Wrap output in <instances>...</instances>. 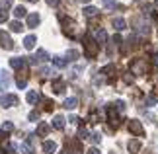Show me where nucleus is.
<instances>
[{
	"instance_id": "nucleus-1",
	"label": "nucleus",
	"mask_w": 158,
	"mask_h": 154,
	"mask_svg": "<svg viewBox=\"0 0 158 154\" xmlns=\"http://www.w3.org/2000/svg\"><path fill=\"white\" fill-rule=\"evenodd\" d=\"M84 51H86L88 59H94L96 55H98V41L92 39L90 35H86V37H84Z\"/></svg>"
},
{
	"instance_id": "nucleus-2",
	"label": "nucleus",
	"mask_w": 158,
	"mask_h": 154,
	"mask_svg": "<svg viewBox=\"0 0 158 154\" xmlns=\"http://www.w3.org/2000/svg\"><path fill=\"white\" fill-rule=\"evenodd\" d=\"M60 23H63V31L69 35V37H72V35H74L76 22H74V20H70V18H66V16H60Z\"/></svg>"
},
{
	"instance_id": "nucleus-3",
	"label": "nucleus",
	"mask_w": 158,
	"mask_h": 154,
	"mask_svg": "<svg viewBox=\"0 0 158 154\" xmlns=\"http://www.w3.org/2000/svg\"><path fill=\"white\" fill-rule=\"evenodd\" d=\"M131 70H133V74H147L148 66H147V63H144L143 59H135L131 63Z\"/></svg>"
},
{
	"instance_id": "nucleus-4",
	"label": "nucleus",
	"mask_w": 158,
	"mask_h": 154,
	"mask_svg": "<svg viewBox=\"0 0 158 154\" xmlns=\"http://www.w3.org/2000/svg\"><path fill=\"white\" fill-rule=\"evenodd\" d=\"M0 106H2V107H14V106H18V96H14V94L0 96Z\"/></svg>"
},
{
	"instance_id": "nucleus-5",
	"label": "nucleus",
	"mask_w": 158,
	"mask_h": 154,
	"mask_svg": "<svg viewBox=\"0 0 158 154\" xmlns=\"http://www.w3.org/2000/svg\"><path fill=\"white\" fill-rule=\"evenodd\" d=\"M129 131L135 135V137H143V135H144V129L141 125V121H137V119H131L129 121Z\"/></svg>"
},
{
	"instance_id": "nucleus-6",
	"label": "nucleus",
	"mask_w": 158,
	"mask_h": 154,
	"mask_svg": "<svg viewBox=\"0 0 158 154\" xmlns=\"http://www.w3.org/2000/svg\"><path fill=\"white\" fill-rule=\"evenodd\" d=\"M107 119H109V125H111L113 129H115V127H119V115H117V111H115V107H113V106H109V107H107Z\"/></svg>"
},
{
	"instance_id": "nucleus-7",
	"label": "nucleus",
	"mask_w": 158,
	"mask_h": 154,
	"mask_svg": "<svg viewBox=\"0 0 158 154\" xmlns=\"http://www.w3.org/2000/svg\"><path fill=\"white\" fill-rule=\"evenodd\" d=\"M0 47H4V49H14V41L10 39V35L6 33V31H0Z\"/></svg>"
},
{
	"instance_id": "nucleus-8",
	"label": "nucleus",
	"mask_w": 158,
	"mask_h": 154,
	"mask_svg": "<svg viewBox=\"0 0 158 154\" xmlns=\"http://www.w3.org/2000/svg\"><path fill=\"white\" fill-rule=\"evenodd\" d=\"M41 60H49V53H47L45 49H39V51L35 53V57H31V65H37Z\"/></svg>"
},
{
	"instance_id": "nucleus-9",
	"label": "nucleus",
	"mask_w": 158,
	"mask_h": 154,
	"mask_svg": "<svg viewBox=\"0 0 158 154\" xmlns=\"http://www.w3.org/2000/svg\"><path fill=\"white\" fill-rule=\"evenodd\" d=\"M141 140L139 139H133V140H129V144H127V148H129V152L131 154H139V150H141Z\"/></svg>"
},
{
	"instance_id": "nucleus-10",
	"label": "nucleus",
	"mask_w": 158,
	"mask_h": 154,
	"mask_svg": "<svg viewBox=\"0 0 158 154\" xmlns=\"http://www.w3.org/2000/svg\"><path fill=\"white\" fill-rule=\"evenodd\" d=\"M10 88V76L8 72H0V90H8Z\"/></svg>"
},
{
	"instance_id": "nucleus-11",
	"label": "nucleus",
	"mask_w": 158,
	"mask_h": 154,
	"mask_svg": "<svg viewBox=\"0 0 158 154\" xmlns=\"http://www.w3.org/2000/svg\"><path fill=\"white\" fill-rule=\"evenodd\" d=\"M43 152L45 154H55L57 152V144H55L53 140H45L43 143Z\"/></svg>"
},
{
	"instance_id": "nucleus-12",
	"label": "nucleus",
	"mask_w": 158,
	"mask_h": 154,
	"mask_svg": "<svg viewBox=\"0 0 158 154\" xmlns=\"http://www.w3.org/2000/svg\"><path fill=\"white\" fill-rule=\"evenodd\" d=\"M39 14H27V27H37L39 26Z\"/></svg>"
},
{
	"instance_id": "nucleus-13",
	"label": "nucleus",
	"mask_w": 158,
	"mask_h": 154,
	"mask_svg": "<svg viewBox=\"0 0 158 154\" xmlns=\"http://www.w3.org/2000/svg\"><path fill=\"white\" fill-rule=\"evenodd\" d=\"M35 43H37V37H35V35H27V37L23 39V47H26L27 51H31L35 47Z\"/></svg>"
},
{
	"instance_id": "nucleus-14",
	"label": "nucleus",
	"mask_w": 158,
	"mask_h": 154,
	"mask_svg": "<svg viewBox=\"0 0 158 154\" xmlns=\"http://www.w3.org/2000/svg\"><path fill=\"white\" fill-rule=\"evenodd\" d=\"M111 23H113V27L117 29V31H123V29L127 27V22L123 20V18H113V22H111Z\"/></svg>"
},
{
	"instance_id": "nucleus-15",
	"label": "nucleus",
	"mask_w": 158,
	"mask_h": 154,
	"mask_svg": "<svg viewBox=\"0 0 158 154\" xmlns=\"http://www.w3.org/2000/svg\"><path fill=\"white\" fill-rule=\"evenodd\" d=\"M10 66L12 69H23V66H26V60L22 57H14V59H10Z\"/></svg>"
},
{
	"instance_id": "nucleus-16",
	"label": "nucleus",
	"mask_w": 158,
	"mask_h": 154,
	"mask_svg": "<svg viewBox=\"0 0 158 154\" xmlns=\"http://www.w3.org/2000/svg\"><path fill=\"white\" fill-rule=\"evenodd\" d=\"M64 88H66V84L63 82V80H55V82H53V92H55V94H63Z\"/></svg>"
},
{
	"instance_id": "nucleus-17",
	"label": "nucleus",
	"mask_w": 158,
	"mask_h": 154,
	"mask_svg": "<svg viewBox=\"0 0 158 154\" xmlns=\"http://www.w3.org/2000/svg\"><path fill=\"white\" fill-rule=\"evenodd\" d=\"M20 152H22V154H33V146H31V143H29V140L22 143V144H20Z\"/></svg>"
},
{
	"instance_id": "nucleus-18",
	"label": "nucleus",
	"mask_w": 158,
	"mask_h": 154,
	"mask_svg": "<svg viewBox=\"0 0 158 154\" xmlns=\"http://www.w3.org/2000/svg\"><path fill=\"white\" fill-rule=\"evenodd\" d=\"M26 100H27V103H31V106H33V103H37L39 94H37L35 90H29V92H27V96H26Z\"/></svg>"
},
{
	"instance_id": "nucleus-19",
	"label": "nucleus",
	"mask_w": 158,
	"mask_h": 154,
	"mask_svg": "<svg viewBox=\"0 0 158 154\" xmlns=\"http://www.w3.org/2000/svg\"><path fill=\"white\" fill-rule=\"evenodd\" d=\"M70 154H82L80 140H72V143H70Z\"/></svg>"
},
{
	"instance_id": "nucleus-20",
	"label": "nucleus",
	"mask_w": 158,
	"mask_h": 154,
	"mask_svg": "<svg viewBox=\"0 0 158 154\" xmlns=\"http://www.w3.org/2000/svg\"><path fill=\"white\" fill-rule=\"evenodd\" d=\"M63 106H64V109H74L78 106V100H76V98H66Z\"/></svg>"
},
{
	"instance_id": "nucleus-21",
	"label": "nucleus",
	"mask_w": 158,
	"mask_h": 154,
	"mask_svg": "<svg viewBox=\"0 0 158 154\" xmlns=\"http://www.w3.org/2000/svg\"><path fill=\"white\" fill-rule=\"evenodd\" d=\"M64 121H66V119H64L63 115H55V119H53V127H55V129H63V127H64Z\"/></svg>"
},
{
	"instance_id": "nucleus-22",
	"label": "nucleus",
	"mask_w": 158,
	"mask_h": 154,
	"mask_svg": "<svg viewBox=\"0 0 158 154\" xmlns=\"http://www.w3.org/2000/svg\"><path fill=\"white\" fill-rule=\"evenodd\" d=\"M49 125H47V123H39V125H37V135H39V137H45V135L47 133H49Z\"/></svg>"
},
{
	"instance_id": "nucleus-23",
	"label": "nucleus",
	"mask_w": 158,
	"mask_h": 154,
	"mask_svg": "<svg viewBox=\"0 0 158 154\" xmlns=\"http://www.w3.org/2000/svg\"><path fill=\"white\" fill-rule=\"evenodd\" d=\"M84 16H88V18L98 16V8H96V6H86V8H84Z\"/></svg>"
},
{
	"instance_id": "nucleus-24",
	"label": "nucleus",
	"mask_w": 158,
	"mask_h": 154,
	"mask_svg": "<svg viewBox=\"0 0 158 154\" xmlns=\"http://www.w3.org/2000/svg\"><path fill=\"white\" fill-rule=\"evenodd\" d=\"M14 16L16 18H23V16H27V10L23 8V6H16V8H14Z\"/></svg>"
},
{
	"instance_id": "nucleus-25",
	"label": "nucleus",
	"mask_w": 158,
	"mask_h": 154,
	"mask_svg": "<svg viewBox=\"0 0 158 154\" xmlns=\"http://www.w3.org/2000/svg\"><path fill=\"white\" fill-rule=\"evenodd\" d=\"M12 131H14V123H12V121H6L4 125H2V133L4 135H10Z\"/></svg>"
},
{
	"instance_id": "nucleus-26",
	"label": "nucleus",
	"mask_w": 158,
	"mask_h": 154,
	"mask_svg": "<svg viewBox=\"0 0 158 154\" xmlns=\"http://www.w3.org/2000/svg\"><path fill=\"white\" fill-rule=\"evenodd\" d=\"M113 72H115V66H113V65H107V66H104V69H102L100 74H104V76H111Z\"/></svg>"
},
{
	"instance_id": "nucleus-27",
	"label": "nucleus",
	"mask_w": 158,
	"mask_h": 154,
	"mask_svg": "<svg viewBox=\"0 0 158 154\" xmlns=\"http://www.w3.org/2000/svg\"><path fill=\"white\" fill-rule=\"evenodd\" d=\"M53 63H55V66L63 69V66H66V63H69V60H66V59H63V57H55V59H53Z\"/></svg>"
},
{
	"instance_id": "nucleus-28",
	"label": "nucleus",
	"mask_w": 158,
	"mask_h": 154,
	"mask_svg": "<svg viewBox=\"0 0 158 154\" xmlns=\"http://www.w3.org/2000/svg\"><path fill=\"white\" fill-rule=\"evenodd\" d=\"M10 29H12V31H16V33H20L23 27H22V23L16 20V22H12V23H10Z\"/></svg>"
},
{
	"instance_id": "nucleus-29",
	"label": "nucleus",
	"mask_w": 158,
	"mask_h": 154,
	"mask_svg": "<svg viewBox=\"0 0 158 154\" xmlns=\"http://www.w3.org/2000/svg\"><path fill=\"white\" fill-rule=\"evenodd\" d=\"M156 102H158L156 94H148L147 96V106H156Z\"/></svg>"
},
{
	"instance_id": "nucleus-30",
	"label": "nucleus",
	"mask_w": 158,
	"mask_h": 154,
	"mask_svg": "<svg viewBox=\"0 0 158 154\" xmlns=\"http://www.w3.org/2000/svg\"><path fill=\"white\" fill-rule=\"evenodd\" d=\"M66 59H69V60H76V59H78V51H74V49H70V51L66 53Z\"/></svg>"
},
{
	"instance_id": "nucleus-31",
	"label": "nucleus",
	"mask_w": 158,
	"mask_h": 154,
	"mask_svg": "<svg viewBox=\"0 0 158 154\" xmlns=\"http://www.w3.org/2000/svg\"><path fill=\"white\" fill-rule=\"evenodd\" d=\"M96 37H98V43H104V41L107 39V33L104 31V29H100V31H98V35H96Z\"/></svg>"
},
{
	"instance_id": "nucleus-32",
	"label": "nucleus",
	"mask_w": 158,
	"mask_h": 154,
	"mask_svg": "<svg viewBox=\"0 0 158 154\" xmlns=\"http://www.w3.org/2000/svg\"><path fill=\"white\" fill-rule=\"evenodd\" d=\"M90 140H92L94 144H98L100 140H102V135H100V133H94V135H90Z\"/></svg>"
},
{
	"instance_id": "nucleus-33",
	"label": "nucleus",
	"mask_w": 158,
	"mask_h": 154,
	"mask_svg": "<svg viewBox=\"0 0 158 154\" xmlns=\"http://www.w3.org/2000/svg\"><path fill=\"white\" fill-rule=\"evenodd\" d=\"M16 84H18V88H26V86H27V80L20 76V78H18V80H16Z\"/></svg>"
},
{
	"instance_id": "nucleus-34",
	"label": "nucleus",
	"mask_w": 158,
	"mask_h": 154,
	"mask_svg": "<svg viewBox=\"0 0 158 154\" xmlns=\"http://www.w3.org/2000/svg\"><path fill=\"white\" fill-rule=\"evenodd\" d=\"M39 72H41V76H51V74H53V70L49 69V66H43Z\"/></svg>"
},
{
	"instance_id": "nucleus-35",
	"label": "nucleus",
	"mask_w": 158,
	"mask_h": 154,
	"mask_svg": "<svg viewBox=\"0 0 158 154\" xmlns=\"http://www.w3.org/2000/svg\"><path fill=\"white\" fill-rule=\"evenodd\" d=\"M123 80H125L127 84H133V82H135V78H133V72H127V74L123 76Z\"/></svg>"
},
{
	"instance_id": "nucleus-36",
	"label": "nucleus",
	"mask_w": 158,
	"mask_h": 154,
	"mask_svg": "<svg viewBox=\"0 0 158 154\" xmlns=\"http://www.w3.org/2000/svg\"><path fill=\"white\" fill-rule=\"evenodd\" d=\"M6 20H8V12L2 8V10H0V23H4Z\"/></svg>"
},
{
	"instance_id": "nucleus-37",
	"label": "nucleus",
	"mask_w": 158,
	"mask_h": 154,
	"mask_svg": "<svg viewBox=\"0 0 158 154\" xmlns=\"http://www.w3.org/2000/svg\"><path fill=\"white\" fill-rule=\"evenodd\" d=\"M78 137H80V139L84 140V139H88V137H90V135H88V131H86V129H84V127H82V129H80V131H78Z\"/></svg>"
},
{
	"instance_id": "nucleus-38",
	"label": "nucleus",
	"mask_w": 158,
	"mask_h": 154,
	"mask_svg": "<svg viewBox=\"0 0 158 154\" xmlns=\"http://www.w3.org/2000/svg\"><path fill=\"white\" fill-rule=\"evenodd\" d=\"M115 107L117 111H125V102H115Z\"/></svg>"
},
{
	"instance_id": "nucleus-39",
	"label": "nucleus",
	"mask_w": 158,
	"mask_h": 154,
	"mask_svg": "<svg viewBox=\"0 0 158 154\" xmlns=\"http://www.w3.org/2000/svg\"><path fill=\"white\" fill-rule=\"evenodd\" d=\"M39 119V113L37 111H31V113H29V121H37Z\"/></svg>"
},
{
	"instance_id": "nucleus-40",
	"label": "nucleus",
	"mask_w": 158,
	"mask_h": 154,
	"mask_svg": "<svg viewBox=\"0 0 158 154\" xmlns=\"http://www.w3.org/2000/svg\"><path fill=\"white\" fill-rule=\"evenodd\" d=\"M45 109H47V111H51V109H53V102L51 100H45Z\"/></svg>"
},
{
	"instance_id": "nucleus-41",
	"label": "nucleus",
	"mask_w": 158,
	"mask_h": 154,
	"mask_svg": "<svg viewBox=\"0 0 158 154\" xmlns=\"http://www.w3.org/2000/svg\"><path fill=\"white\" fill-rule=\"evenodd\" d=\"M86 154H100V150L96 148V146H92V148H88V150H86Z\"/></svg>"
},
{
	"instance_id": "nucleus-42",
	"label": "nucleus",
	"mask_w": 158,
	"mask_h": 154,
	"mask_svg": "<svg viewBox=\"0 0 158 154\" xmlns=\"http://www.w3.org/2000/svg\"><path fill=\"white\" fill-rule=\"evenodd\" d=\"M60 2V0H47V4H49V6H57Z\"/></svg>"
},
{
	"instance_id": "nucleus-43",
	"label": "nucleus",
	"mask_w": 158,
	"mask_h": 154,
	"mask_svg": "<svg viewBox=\"0 0 158 154\" xmlns=\"http://www.w3.org/2000/svg\"><path fill=\"white\" fill-rule=\"evenodd\" d=\"M113 41H115V45H119V43H121V35H115Z\"/></svg>"
},
{
	"instance_id": "nucleus-44",
	"label": "nucleus",
	"mask_w": 158,
	"mask_h": 154,
	"mask_svg": "<svg viewBox=\"0 0 158 154\" xmlns=\"http://www.w3.org/2000/svg\"><path fill=\"white\" fill-rule=\"evenodd\" d=\"M113 4V0H104V6H111Z\"/></svg>"
},
{
	"instance_id": "nucleus-45",
	"label": "nucleus",
	"mask_w": 158,
	"mask_h": 154,
	"mask_svg": "<svg viewBox=\"0 0 158 154\" xmlns=\"http://www.w3.org/2000/svg\"><path fill=\"white\" fill-rule=\"evenodd\" d=\"M154 65H156V66H158V53H156V55H154Z\"/></svg>"
},
{
	"instance_id": "nucleus-46",
	"label": "nucleus",
	"mask_w": 158,
	"mask_h": 154,
	"mask_svg": "<svg viewBox=\"0 0 158 154\" xmlns=\"http://www.w3.org/2000/svg\"><path fill=\"white\" fill-rule=\"evenodd\" d=\"M144 154H150V150H144Z\"/></svg>"
},
{
	"instance_id": "nucleus-47",
	"label": "nucleus",
	"mask_w": 158,
	"mask_h": 154,
	"mask_svg": "<svg viewBox=\"0 0 158 154\" xmlns=\"http://www.w3.org/2000/svg\"><path fill=\"white\" fill-rule=\"evenodd\" d=\"M29 2H37V0H29Z\"/></svg>"
},
{
	"instance_id": "nucleus-48",
	"label": "nucleus",
	"mask_w": 158,
	"mask_h": 154,
	"mask_svg": "<svg viewBox=\"0 0 158 154\" xmlns=\"http://www.w3.org/2000/svg\"><path fill=\"white\" fill-rule=\"evenodd\" d=\"M80 2H88V0H80Z\"/></svg>"
},
{
	"instance_id": "nucleus-49",
	"label": "nucleus",
	"mask_w": 158,
	"mask_h": 154,
	"mask_svg": "<svg viewBox=\"0 0 158 154\" xmlns=\"http://www.w3.org/2000/svg\"><path fill=\"white\" fill-rule=\"evenodd\" d=\"M156 4H158V0H156Z\"/></svg>"
}]
</instances>
